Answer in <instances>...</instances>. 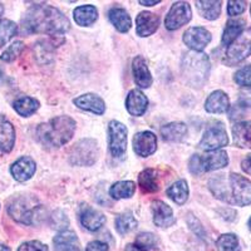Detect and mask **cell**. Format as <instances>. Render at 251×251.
<instances>
[{
  "label": "cell",
  "mask_w": 251,
  "mask_h": 251,
  "mask_svg": "<svg viewBox=\"0 0 251 251\" xmlns=\"http://www.w3.org/2000/svg\"><path fill=\"white\" fill-rule=\"evenodd\" d=\"M18 31V26L14 22L8 19L0 20V47L8 43Z\"/></svg>",
  "instance_id": "cell-36"
},
{
  "label": "cell",
  "mask_w": 251,
  "mask_h": 251,
  "mask_svg": "<svg viewBox=\"0 0 251 251\" xmlns=\"http://www.w3.org/2000/svg\"><path fill=\"white\" fill-rule=\"evenodd\" d=\"M77 123L68 116L51 118L47 123H42L37 128V137L44 146L60 147L71 141L75 134Z\"/></svg>",
  "instance_id": "cell-3"
},
{
  "label": "cell",
  "mask_w": 251,
  "mask_h": 251,
  "mask_svg": "<svg viewBox=\"0 0 251 251\" xmlns=\"http://www.w3.org/2000/svg\"><path fill=\"white\" fill-rule=\"evenodd\" d=\"M160 3V1H158V0H154V1H143V0H141L140 1V4L141 5H149V6H151V5H156V4H158Z\"/></svg>",
  "instance_id": "cell-46"
},
{
  "label": "cell",
  "mask_w": 251,
  "mask_h": 251,
  "mask_svg": "<svg viewBox=\"0 0 251 251\" xmlns=\"http://www.w3.org/2000/svg\"><path fill=\"white\" fill-rule=\"evenodd\" d=\"M244 26H245V20L241 19H234L228 20L227 24L225 26V30H224L223 34V46L228 47L230 44L239 37L241 33L244 31Z\"/></svg>",
  "instance_id": "cell-29"
},
{
  "label": "cell",
  "mask_w": 251,
  "mask_h": 251,
  "mask_svg": "<svg viewBox=\"0 0 251 251\" xmlns=\"http://www.w3.org/2000/svg\"><path fill=\"white\" fill-rule=\"evenodd\" d=\"M183 42L194 51H201L211 42V34L202 26H192L185 31Z\"/></svg>",
  "instance_id": "cell-12"
},
{
  "label": "cell",
  "mask_w": 251,
  "mask_h": 251,
  "mask_svg": "<svg viewBox=\"0 0 251 251\" xmlns=\"http://www.w3.org/2000/svg\"><path fill=\"white\" fill-rule=\"evenodd\" d=\"M167 196L177 205H183L188 199V185L185 180L175 182L171 187L166 191Z\"/></svg>",
  "instance_id": "cell-30"
},
{
  "label": "cell",
  "mask_w": 251,
  "mask_h": 251,
  "mask_svg": "<svg viewBox=\"0 0 251 251\" xmlns=\"http://www.w3.org/2000/svg\"><path fill=\"white\" fill-rule=\"evenodd\" d=\"M235 146L240 149H251V121L237 122L232 127Z\"/></svg>",
  "instance_id": "cell-23"
},
{
  "label": "cell",
  "mask_w": 251,
  "mask_h": 251,
  "mask_svg": "<svg viewBox=\"0 0 251 251\" xmlns=\"http://www.w3.org/2000/svg\"><path fill=\"white\" fill-rule=\"evenodd\" d=\"M228 145L227 132H226L224 125L219 123L216 126H212L203 133V137L200 142V149L203 151L214 152L219 151V149H223Z\"/></svg>",
  "instance_id": "cell-9"
},
{
  "label": "cell",
  "mask_w": 251,
  "mask_h": 251,
  "mask_svg": "<svg viewBox=\"0 0 251 251\" xmlns=\"http://www.w3.org/2000/svg\"><path fill=\"white\" fill-rule=\"evenodd\" d=\"M246 9L245 1H228L227 3V14L230 17L243 14Z\"/></svg>",
  "instance_id": "cell-40"
},
{
  "label": "cell",
  "mask_w": 251,
  "mask_h": 251,
  "mask_svg": "<svg viewBox=\"0 0 251 251\" xmlns=\"http://www.w3.org/2000/svg\"><path fill=\"white\" fill-rule=\"evenodd\" d=\"M35 170H37V165L30 157H20L17 162L13 163L10 172L15 180L24 182L34 175Z\"/></svg>",
  "instance_id": "cell-17"
},
{
  "label": "cell",
  "mask_w": 251,
  "mask_h": 251,
  "mask_svg": "<svg viewBox=\"0 0 251 251\" xmlns=\"http://www.w3.org/2000/svg\"><path fill=\"white\" fill-rule=\"evenodd\" d=\"M134 191H136V183L132 181H120V182L114 183L109 190V195L113 199H129L133 196Z\"/></svg>",
  "instance_id": "cell-32"
},
{
  "label": "cell",
  "mask_w": 251,
  "mask_h": 251,
  "mask_svg": "<svg viewBox=\"0 0 251 251\" xmlns=\"http://www.w3.org/2000/svg\"><path fill=\"white\" fill-rule=\"evenodd\" d=\"M14 127L4 116L0 114V156L9 153L14 147Z\"/></svg>",
  "instance_id": "cell-15"
},
{
  "label": "cell",
  "mask_w": 251,
  "mask_h": 251,
  "mask_svg": "<svg viewBox=\"0 0 251 251\" xmlns=\"http://www.w3.org/2000/svg\"><path fill=\"white\" fill-rule=\"evenodd\" d=\"M133 150L141 157H149L157 150V137L150 131L136 133L133 138Z\"/></svg>",
  "instance_id": "cell-13"
},
{
  "label": "cell",
  "mask_w": 251,
  "mask_h": 251,
  "mask_svg": "<svg viewBox=\"0 0 251 251\" xmlns=\"http://www.w3.org/2000/svg\"><path fill=\"white\" fill-rule=\"evenodd\" d=\"M200 14L207 20H215L221 13V1H196Z\"/></svg>",
  "instance_id": "cell-33"
},
{
  "label": "cell",
  "mask_w": 251,
  "mask_h": 251,
  "mask_svg": "<svg viewBox=\"0 0 251 251\" xmlns=\"http://www.w3.org/2000/svg\"><path fill=\"white\" fill-rule=\"evenodd\" d=\"M230 108L227 94L223 91L212 92L206 100L205 109L208 113H225Z\"/></svg>",
  "instance_id": "cell-22"
},
{
  "label": "cell",
  "mask_w": 251,
  "mask_h": 251,
  "mask_svg": "<svg viewBox=\"0 0 251 251\" xmlns=\"http://www.w3.org/2000/svg\"><path fill=\"white\" fill-rule=\"evenodd\" d=\"M241 169L248 175H251V154H248V157L244 158V161L241 162Z\"/></svg>",
  "instance_id": "cell-44"
},
{
  "label": "cell",
  "mask_w": 251,
  "mask_h": 251,
  "mask_svg": "<svg viewBox=\"0 0 251 251\" xmlns=\"http://www.w3.org/2000/svg\"><path fill=\"white\" fill-rule=\"evenodd\" d=\"M249 228L251 230V217H250V220H249Z\"/></svg>",
  "instance_id": "cell-49"
},
{
  "label": "cell",
  "mask_w": 251,
  "mask_h": 251,
  "mask_svg": "<svg viewBox=\"0 0 251 251\" xmlns=\"http://www.w3.org/2000/svg\"><path fill=\"white\" fill-rule=\"evenodd\" d=\"M251 55V28L245 30L226 49L225 62L228 66H235Z\"/></svg>",
  "instance_id": "cell-6"
},
{
  "label": "cell",
  "mask_w": 251,
  "mask_h": 251,
  "mask_svg": "<svg viewBox=\"0 0 251 251\" xmlns=\"http://www.w3.org/2000/svg\"><path fill=\"white\" fill-rule=\"evenodd\" d=\"M73 14H75V20L78 25L87 26L92 25L97 20L98 10L93 5H82L75 8Z\"/></svg>",
  "instance_id": "cell-25"
},
{
  "label": "cell",
  "mask_w": 251,
  "mask_h": 251,
  "mask_svg": "<svg viewBox=\"0 0 251 251\" xmlns=\"http://www.w3.org/2000/svg\"><path fill=\"white\" fill-rule=\"evenodd\" d=\"M132 72H133L134 82L140 88H149L152 84V75L147 67V62L143 57L137 55L132 62Z\"/></svg>",
  "instance_id": "cell-14"
},
{
  "label": "cell",
  "mask_w": 251,
  "mask_h": 251,
  "mask_svg": "<svg viewBox=\"0 0 251 251\" xmlns=\"http://www.w3.org/2000/svg\"><path fill=\"white\" fill-rule=\"evenodd\" d=\"M136 243H137L138 246L147 250V248H156L157 240L154 237V235L151 234V232H141L137 236V239H136Z\"/></svg>",
  "instance_id": "cell-39"
},
{
  "label": "cell",
  "mask_w": 251,
  "mask_h": 251,
  "mask_svg": "<svg viewBox=\"0 0 251 251\" xmlns=\"http://www.w3.org/2000/svg\"><path fill=\"white\" fill-rule=\"evenodd\" d=\"M219 251H241L239 239L235 234H224L216 241Z\"/></svg>",
  "instance_id": "cell-35"
},
{
  "label": "cell",
  "mask_w": 251,
  "mask_h": 251,
  "mask_svg": "<svg viewBox=\"0 0 251 251\" xmlns=\"http://www.w3.org/2000/svg\"><path fill=\"white\" fill-rule=\"evenodd\" d=\"M138 185L145 192H156L160 188L158 183V172L153 169H147L138 176Z\"/></svg>",
  "instance_id": "cell-28"
},
{
  "label": "cell",
  "mask_w": 251,
  "mask_h": 251,
  "mask_svg": "<svg viewBox=\"0 0 251 251\" xmlns=\"http://www.w3.org/2000/svg\"><path fill=\"white\" fill-rule=\"evenodd\" d=\"M237 106L241 108H251V88H245L240 92Z\"/></svg>",
  "instance_id": "cell-42"
},
{
  "label": "cell",
  "mask_w": 251,
  "mask_h": 251,
  "mask_svg": "<svg viewBox=\"0 0 251 251\" xmlns=\"http://www.w3.org/2000/svg\"><path fill=\"white\" fill-rule=\"evenodd\" d=\"M182 75L191 87H202L210 72L207 54L201 51H188L182 59Z\"/></svg>",
  "instance_id": "cell-4"
},
{
  "label": "cell",
  "mask_w": 251,
  "mask_h": 251,
  "mask_svg": "<svg viewBox=\"0 0 251 251\" xmlns=\"http://www.w3.org/2000/svg\"><path fill=\"white\" fill-rule=\"evenodd\" d=\"M192 12L190 4L186 1H177L171 6L170 12L167 13L165 19L166 29L176 30L182 25L187 24L191 20Z\"/></svg>",
  "instance_id": "cell-10"
},
{
  "label": "cell",
  "mask_w": 251,
  "mask_h": 251,
  "mask_svg": "<svg viewBox=\"0 0 251 251\" xmlns=\"http://www.w3.org/2000/svg\"><path fill=\"white\" fill-rule=\"evenodd\" d=\"M79 217L82 225L89 231H98L106 223V216L102 212L92 208L91 206L83 207Z\"/></svg>",
  "instance_id": "cell-18"
},
{
  "label": "cell",
  "mask_w": 251,
  "mask_h": 251,
  "mask_svg": "<svg viewBox=\"0 0 251 251\" xmlns=\"http://www.w3.org/2000/svg\"><path fill=\"white\" fill-rule=\"evenodd\" d=\"M18 251H48V246L37 240H33V241H28V243L20 245Z\"/></svg>",
  "instance_id": "cell-41"
},
{
  "label": "cell",
  "mask_w": 251,
  "mask_h": 251,
  "mask_svg": "<svg viewBox=\"0 0 251 251\" xmlns=\"http://www.w3.org/2000/svg\"><path fill=\"white\" fill-rule=\"evenodd\" d=\"M55 251H80L79 241L73 231L63 230L53 240Z\"/></svg>",
  "instance_id": "cell-24"
},
{
  "label": "cell",
  "mask_w": 251,
  "mask_h": 251,
  "mask_svg": "<svg viewBox=\"0 0 251 251\" xmlns=\"http://www.w3.org/2000/svg\"><path fill=\"white\" fill-rule=\"evenodd\" d=\"M25 33L59 35L69 30V20L57 8L50 5H37L26 12L22 20Z\"/></svg>",
  "instance_id": "cell-1"
},
{
  "label": "cell",
  "mask_w": 251,
  "mask_h": 251,
  "mask_svg": "<svg viewBox=\"0 0 251 251\" xmlns=\"http://www.w3.org/2000/svg\"><path fill=\"white\" fill-rule=\"evenodd\" d=\"M0 251H12L8 246H4V245H0Z\"/></svg>",
  "instance_id": "cell-47"
},
{
  "label": "cell",
  "mask_w": 251,
  "mask_h": 251,
  "mask_svg": "<svg viewBox=\"0 0 251 251\" xmlns=\"http://www.w3.org/2000/svg\"><path fill=\"white\" fill-rule=\"evenodd\" d=\"M234 79L239 86L245 87V88H251V64L239 69L235 73Z\"/></svg>",
  "instance_id": "cell-38"
},
{
  "label": "cell",
  "mask_w": 251,
  "mask_h": 251,
  "mask_svg": "<svg viewBox=\"0 0 251 251\" xmlns=\"http://www.w3.org/2000/svg\"><path fill=\"white\" fill-rule=\"evenodd\" d=\"M136 24H137V34L140 37H149L158 29L160 18L153 13L142 12L137 15Z\"/></svg>",
  "instance_id": "cell-19"
},
{
  "label": "cell",
  "mask_w": 251,
  "mask_h": 251,
  "mask_svg": "<svg viewBox=\"0 0 251 251\" xmlns=\"http://www.w3.org/2000/svg\"><path fill=\"white\" fill-rule=\"evenodd\" d=\"M3 13H4V6H3V4L0 3V17L3 15Z\"/></svg>",
  "instance_id": "cell-48"
},
{
  "label": "cell",
  "mask_w": 251,
  "mask_h": 251,
  "mask_svg": "<svg viewBox=\"0 0 251 251\" xmlns=\"http://www.w3.org/2000/svg\"><path fill=\"white\" fill-rule=\"evenodd\" d=\"M8 211L10 216L18 223L24 224V225H31L34 223V217L39 214V206L37 202L26 197H19L13 201L8 207Z\"/></svg>",
  "instance_id": "cell-7"
},
{
  "label": "cell",
  "mask_w": 251,
  "mask_h": 251,
  "mask_svg": "<svg viewBox=\"0 0 251 251\" xmlns=\"http://www.w3.org/2000/svg\"><path fill=\"white\" fill-rule=\"evenodd\" d=\"M250 14H251V8H250Z\"/></svg>",
  "instance_id": "cell-51"
},
{
  "label": "cell",
  "mask_w": 251,
  "mask_h": 251,
  "mask_svg": "<svg viewBox=\"0 0 251 251\" xmlns=\"http://www.w3.org/2000/svg\"><path fill=\"white\" fill-rule=\"evenodd\" d=\"M23 49L24 43L23 42H20V40H18V42H14L13 44H10V46L3 51V54H1L0 58H1L3 62H13L14 59H17L18 55H20V53L23 51Z\"/></svg>",
  "instance_id": "cell-37"
},
{
  "label": "cell",
  "mask_w": 251,
  "mask_h": 251,
  "mask_svg": "<svg viewBox=\"0 0 251 251\" xmlns=\"http://www.w3.org/2000/svg\"><path fill=\"white\" fill-rule=\"evenodd\" d=\"M86 251H108V245L106 243H102V241H92L87 245Z\"/></svg>",
  "instance_id": "cell-43"
},
{
  "label": "cell",
  "mask_w": 251,
  "mask_h": 251,
  "mask_svg": "<svg viewBox=\"0 0 251 251\" xmlns=\"http://www.w3.org/2000/svg\"><path fill=\"white\" fill-rule=\"evenodd\" d=\"M13 107H14L15 111L23 116V117H29L31 114L37 112V109L39 108V102H38L35 98L31 97H19L14 103H13Z\"/></svg>",
  "instance_id": "cell-31"
},
{
  "label": "cell",
  "mask_w": 251,
  "mask_h": 251,
  "mask_svg": "<svg viewBox=\"0 0 251 251\" xmlns=\"http://www.w3.org/2000/svg\"><path fill=\"white\" fill-rule=\"evenodd\" d=\"M208 188L224 202L237 206L251 203V181L241 175H217L210 180Z\"/></svg>",
  "instance_id": "cell-2"
},
{
  "label": "cell",
  "mask_w": 251,
  "mask_h": 251,
  "mask_svg": "<svg viewBox=\"0 0 251 251\" xmlns=\"http://www.w3.org/2000/svg\"><path fill=\"white\" fill-rule=\"evenodd\" d=\"M75 165L89 166L97 160V142L93 140H82L75 143L71 154Z\"/></svg>",
  "instance_id": "cell-11"
},
{
  "label": "cell",
  "mask_w": 251,
  "mask_h": 251,
  "mask_svg": "<svg viewBox=\"0 0 251 251\" xmlns=\"http://www.w3.org/2000/svg\"><path fill=\"white\" fill-rule=\"evenodd\" d=\"M1 77H3V72H1V69H0V79H1Z\"/></svg>",
  "instance_id": "cell-50"
},
{
  "label": "cell",
  "mask_w": 251,
  "mask_h": 251,
  "mask_svg": "<svg viewBox=\"0 0 251 251\" xmlns=\"http://www.w3.org/2000/svg\"><path fill=\"white\" fill-rule=\"evenodd\" d=\"M136 227H137V220L134 219L131 212L118 215L117 219H116V228L121 235L128 234Z\"/></svg>",
  "instance_id": "cell-34"
},
{
  "label": "cell",
  "mask_w": 251,
  "mask_h": 251,
  "mask_svg": "<svg viewBox=\"0 0 251 251\" xmlns=\"http://www.w3.org/2000/svg\"><path fill=\"white\" fill-rule=\"evenodd\" d=\"M187 133V126L181 122H172L169 125L163 126L161 128V136L165 141L177 142L181 141Z\"/></svg>",
  "instance_id": "cell-26"
},
{
  "label": "cell",
  "mask_w": 251,
  "mask_h": 251,
  "mask_svg": "<svg viewBox=\"0 0 251 251\" xmlns=\"http://www.w3.org/2000/svg\"><path fill=\"white\" fill-rule=\"evenodd\" d=\"M126 251H147V250H146V249H142L138 245L129 244V245H127V248H126Z\"/></svg>",
  "instance_id": "cell-45"
},
{
  "label": "cell",
  "mask_w": 251,
  "mask_h": 251,
  "mask_svg": "<svg viewBox=\"0 0 251 251\" xmlns=\"http://www.w3.org/2000/svg\"><path fill=\"white\" fill-rule=\"evenodd\" d=\"M108 18L114 28L121 33H126L131 29V18L125 9L113 8L108 12Z\"/></svg>",
  "instance_id": "cell-27"
},
{
  "label": "cell",
  "mask_w": 251,
  "mask_h": 251,
  "mask_svg": "<svg viewBox=\"0 0 251 251\" xmlns=\"http://www.w3.org/2000/svg\"><path fill=\"white\" fill-rule=\"evenodd\" d=\"M109 151L116 158H125L127 152V127L118 121H111L108 126Z\"/></svg>",
  "instance_id": "cell-8"
},
{
  "label": "cell",
  "mask_w": 251,
  "mask_h": 251,
  "mask_svg": "<svg viewBox=\"0 0 251 251\" xmlns=\"http://www.w3.org/2000/svg\"><path fill=\"white\" fill-rule=\"evenodd\" d=\"M126 107H127V111L131 116L140 117L147 111L149 100L141 91L132 89L128 96H127V100H126Z\"/></svg>",
  "instance_id": "cell-16"
},
{
  "label": "cell",
  "mask_w": 251,
  "mask_h": 251,
  "mask_svg": "<svg viewBox=\"0 0 251 251\" xmlns=\"http://www.w3.org/2000/svg\"><path fill=\"white\" fill-rule=\"evenodd\" d=\"M228 163V156L225 151H214L205 156L194 154L190 160L188 169L194 175H200L203 172L215 171V170L224 169Z\"/></svg>",
  "instance_id": "cell-5"
},
{
  "label": "cell",
  "mask_w": 251,
  "mask_h": 251,
  "mask_svg": "<svg viewBox=\"0 0 251 251\" xmlns=\"http://www.w3.org/2000/svg\"><path fill=\"white\" fill-rule=\"evenodd\" d=\"M73 102H75L78 108L83 109V111L92 112L94 114H103L106 111V104H104L103 100L96 96V94H83V96L75 98Z\"/></svg>",
  "instance_id": "cell-21"
},
{
  "label": "cell",
  "mask_w": 251,
  "mask_h": 251,
  "mask_svg": "<svg viewBox=\"0 0 251 251\" xmlns=\"http://www.w3.org/2000/svg\"><path fill=\"white\" fill-rule=\"evenodd\" d=\"M152 212H153V223L160 227H169L174 225L175 217L172 208L162 201L157 200L152 202Z\"/></svg>",
  "instance_id": "cell-20"
}]
</instances>
